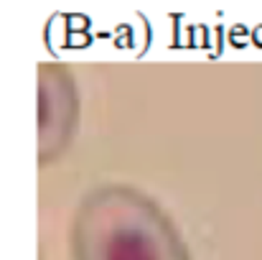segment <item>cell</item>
Segmentation results:
<instances>
[{
	"instance_id": "1",
	"label": "cell",
	"mask_w": 262,
	"mask_h": 260,
	"mask_svg": "<svg viewBox=\"0 0 262 260\" xmlns=\"http://www.w3.org/2000/svg\"><path fill=\"white\" fill-rule=\"evenodd\" d=\"M74 260H193L166 209L130 184H99L72 222Z\"/></svg>"
},
{
	"instance_id": "2",
	"label": "cell",
	"mask_w": 262,
	"mask_h": 260,
	"mask_svg": "<svg viewBox=\"0 0 262 260\" xmlns=\"http://www.w3.org/2000/svg\"><path fill=\"white\" fill-rule=\"evenodd\" d=\"M82 99L69 67L59 62L38 64V166L56 164L79 130Z\"/></svg>"
}]
</instances>
